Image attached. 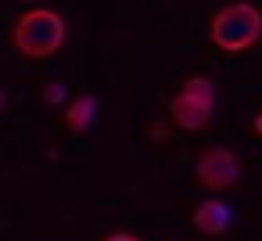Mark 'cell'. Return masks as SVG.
Segmentation results:
<instances>
[{
    "label": "cell",
    "mask_w": 262,
    "mask_h": 241,
    "mask_svg": "<svg viewBox=\"0 0 262 241\" xmlns=\"http://www.w3.org/2000/svg\"><path fill=\"white\" fill-rule=\"evenodd\" d=\"M65 36H69V26H65V18H61L58 11H51V8H33V11H26V15L15 22V33H11L15 47H18L26 58H51V54H58L61 44H65Z\"/></svg>",
    "instance_id": "6da1fadb"
},
{
    "label": "cell",
    "mask_w": 262,
    "mask_h": 241,
    "mask_svg": "<svg viewBox=\"0 0 262 241\" xmlns=\"http://www.w3.org/2000/svg\"><path fill=\"white\" fill-rule=\"evenodd\" d=\"M262 36V11L255 4H226L212 18V44L226 54L255 47Z\"/></svg>",
    "instance_id": "7a4b0ae2"
},
{
    "label": "cell",
    "mask_w": 262,
    "mask_h": 241,
    "mask_svg": "<svg viewBox=\"0 0 262 241\" xmlns=\"http://www.w3.org/2000/svg\"><path fill=\"white\" fill-rule=\"evenodd\" d=\"M212 112H215V83H212V79H201V76H190V79L180 87V94L169 101L172 123H176L180 130H187V133L201 130V126L212 119Z\"/></svg>",
    "instance_id": "3957f363"
},
{
    "label": "cell",
    "mask_w": 262,
    "mask_h": 241,
    "mask_svg": "<svg viewBox=\"0 0 262 241\" xmlns=\"http://www.w3.org/2000/svg\"><path fill=\"white\" fill-rule=\"evenodd\" d=\"M194 176H198L205 187H212V191H226V187H233V184L241 180V162H237V155H233L230 148L215 144V148H208V151L198 158Z\"/></svg>",
    "instance_id": "277c9868"
},
{
    "label": "cell",
    "mask_w": 262,
    "mask_h": 241,
    "mask_svg": "<svg viewBox=\"0 0 262 241\" xmlns=\"http://www.w3.org/2000/svg\"><path fill=\"white\" fill-rule=\"evenodd\" d=\"M230 223H233V209L226 202H219V198H208V202H201L194 209V227L201 234H226Z\"/></svg>",
    "instance_id": "5b68a950"
},
{
    "label": "cell",
    "mask_w": 262,
    "mask_h": 241,
    "mask_svg": "<svg viewBox=\"0 0 262 241\" xmlns=\"http://www.w3.org/2000/svg\"><path fill=\"white\" fill-rule=\"evenodd\" d=\"M65 123H69V130H76V133L94 130V123H97V97H94V94L76 97V101L69 105V112H65Z\"/></svg>",
    "instance_id": "8992f818"
},
{
    "label": "cell",
    "mask_w": 262,
    "mask_h": 241,
    "mask_svg": "<svg viewBox=\"0 0 262 241\" xmlns=\"http://www.w3.org/2000/svg\"><path fill=\"white\" fill-rule=\"evenodd\" d=\"M104 241H140L137 234H126V230H115V234H108Z\"/></svg>",
    "instance_id": "52a82bcc"
},
{
    "label": "cell",
    "mask_w": 262,
    "mask_h": 241,
    "mask_svg": "<svg viewBox=\"0 0 262 241\" xmlns=\"http://www.w3.org/2000/svg\"><path fill=\"white\" fill-rule=\"evenodd\" d=\"M47 97H51V101H58V97H61V87H58V83H51V87H47Z\"/></svg>",
    "instance_id": "ba28073f"
},
{
    "label": "cell",
    "mask_w": 262,
    "mask_h": 241,
    "mask_svg": "<svg viewBox=\"0 0 262 241\" xmlns=\"http://www.w3.org/2000/svg\"><path fill=\"white\" fill-rule=\"evenodd\" d=\"M255 133H258V137H262V112H258V115H255Z\"/></svg>",
    "instance_id": "9c48e42d"
},
{
    "label": "cell",
    "mask_w": 262,
    "mask_h": 241,
    "mask_svg": "<svg viewBox=\"0 0 262 241\" xmlns=\"http://www.w3.org/2000/svg\"><path fill=\"white\" fill-rule=\"evenodd\" d=\"M4 105H8V94H4V90H0V112H4Z\"/></svg>",
    "instance_id": "30bf717a"
}]
</instances>
